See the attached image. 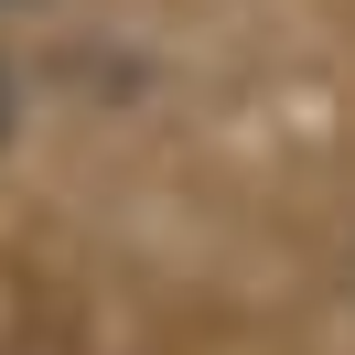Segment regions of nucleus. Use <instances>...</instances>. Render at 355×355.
<instances>
[{"label":"nucleus","instance_id":"1","mask_svg":"<svg viewBox=\"0 0 355 355\" xmlns=\"http://www.w3.org/2000/svg\"><path fill=\"white\" fill-rule=\"evenodd\" d=\"M0 140H11V65H0Z\"/></svg>","mask_w":355,"mask_h":355}]
</instances>
